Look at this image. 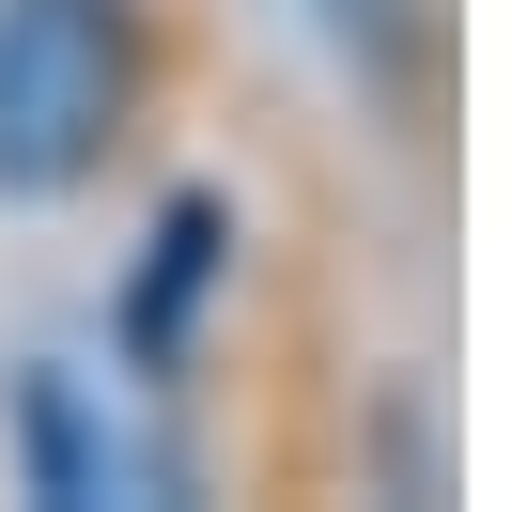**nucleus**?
<instances>
[{"instance_id": "nucleus-1", "label": "nucleus", "mask_w": 512, "mask_h": 512, "mask_svg": "<svg viewBox=\"0 0 512 512\" xmlns=\"http://www.w3.org/2000/svg\"><path fill=\"white\" fill-rule=\"evenodd\" d=\"M140 125V0H0V202H78Z\"/></svg>"}, {"instance_id": "nucleus-2", "label": "nucleus", "mask_w": 512, "mask_h": 512, "mask_svg": "<svg viewBox=\"0 0 512 512\" xmlns=\"http://www.w3.org/2000/svg\"><path fill=\"white\" fill-rule=\"evenodd\" d=\"M16 466H32V497H63V512L187 497V450H171L94 357H32V373H16Z\"/></svg>"}, {"instance_id": "nucleus-3", "label": "nucleus", "mask_w": 512, "mask_h": 512, "mask_svg": "<svg viewBox=\"0 0 512 512\" xmlns=\"http://www.w3.org/2000/svg\"><path fill=\"white\" fill-rule=\"evenodd\" d=\"M233 264V202L218 187H187L156 218V264H140V295H125V357H140V388H171V357H187V311H202V280Z\"/></svg>"}]
</instances>
